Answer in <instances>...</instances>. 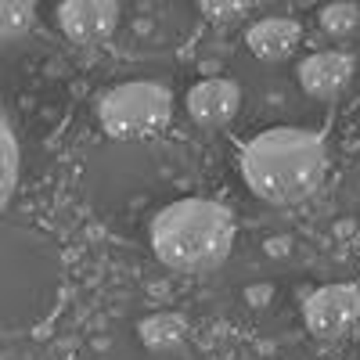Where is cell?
I'll list each match as a JSON object with an SVG mask.
<instances>
[{
  "mask_svg": "<svg viewBox=\"0 0 360 360\" xmlns=\"http://www.w3.org/2000/svg\"><path fill=\"white\" fill-rule=\"evenodd\" d=\"M324 137L299 127L263 130L242 148L245 184L274 205H292L314 195L324 180Z\"/></svg>",
  "mask_w": 360,
  "mask_h": 360,
  "instance_id": "1",
  "label": "cell"
},
{
  "mask_svg": "<svg viewBox=\"0 0 360 360\" xmlns=\"http://www.w3.org/2000/svg\"><path fill=\"white\" fill-rule=\"evenodd\" d=\"M234 242L231 209L209 198H180L159 209L152 220L155 256L184 274H205L227 259Z\"/></svg>",
  "mask_w": 360,
  "mask_h": 360,
  "instance_id": "2",
  "label": "cell"
},
{
  "mask_svg": "<svg viewBox=\"0 0 360 360\" xmlns=\"http://www.w3.org/2000/svg\"><path fill=\"white\" fill-rule=\"evenodd\" d=\"M173 115V98L162 83L152 79H130L112 86L98 101V119L101 130L119 141H137L166 130Z\"/></svg>",
  "mask_w": 360,
  "mask_h": 360,
  "instance_id": "3",
  "label": "cell"
},
{
  "mask_svg": "<svg viewBox=\"0 0 360 360\" xmlns=\"http://www.w3.org/2000/svg\"><path fill=\"white\" fill-rule=\"evenodd\" d=\"M360 317V288L356 285H324L303 303V321L317 339H335Z\"/></svg>",
  "mask_w": 360,
  "mask_h": 360,
  "instance_id": "4",
  "label": "cell"
},
{
  "mask_svg": "<svg viewBox=\"0 0 360 360\" xmlns=\"http://www.w3.org/2000/svg\"><path fill=\"white\" fill-rule=\"evenodd\" d=\"M58 25L72 44L98 47L119 25V0H62L58 4Z\"/></svg>",
  "mask_w": 360,
  "mask_h": 360,
  "instance_id": "5",
  "label": "cell"
},
{
  "mask_svg": "<svg viewBox=\"0 0 360 360\" xmlns=\"http://www.w3.org/2000/svg\"><path fill=\"white\" fill-rule=\"evenodd\" d=\"M242 108V90H238L234 79L213 76V79H202L188 90V112L198 127H227L231 119Z\"/></svg>",
  "mask_w": 360,
  "mask_h": 360,
  "instance_id": "6",
  "label": "cell"
},
{
  "mask_svg": "<svg viewBox=\"0 0 360 360\" xmlns=\"http://www.w3.org/2000/svg\"><path fill=\"white\" fill-rule=\"evenodd\" d=\"M353 79V58L342 51H317L299 65V86L317 101H332Z\"/></svg>",
  "mask_w": 360,
  "mask_h": 360,
  "instance_id": "7",
  "label": "cell"
},
{
  "mask_svg": "<svg viewBox=\"0 0 360 360\" xmlns=\"http://www.w3.org/2000/svg\"><path fill=\"white\" fill-rule=\"evenodd\" d=\"M299 40H303V25L295 18H259L245 33V44L259 62H285L295 54Z\"/></svg>",
  "mask_w": 360,
  "mask_h": 360,
  "instance_id": "8",
  "label": "cell"
},
{
  "mask_svg": "<svg viewBox=\"0 0 360 360\" xmlns=\"http://www.w3.org/2000/svg\"><path fill=\"white\" fill-rule=\"evenodd\" d=\"M137 335H141V342L148 349H169V346H176L180 339L188 335V321L180 314H155V317L141 321Z\"/></svg>",
  "mask_w": 360,
  "mask_h": 360,
  "instance_id": "9",
  "label": "cell"
},
{
  "mask_svg": "<svg viewBox=\"0 0 360 360\" xmlns=\"http://www.w3.org/2000/svg\"><path fill=\"white\" fill-rule=\"evenodd\" d=\"M15 184H18V141H15L8 115L0 112V213L8 209Z\"/></svg>",
  "mask_w": 360,
  "mask_h": 360,
  "instance_id": "10",
  "label": "cell"
},
{
  "mask_svg": "<svg viewBox=\"0 0 360 360\" xmlns=\"http://www.w3.org/2000/svg\"><path fill=\"white\" fill-rule=\"evenodd\" d=\"M37 22V0H0V44L25 37Z\"/></svg>",
  "mask_w": 360,
  "mask_h": 360,
  "instance_id": "11",
  "label": "cell"
},
{
  "mask_svg": "<svg viewBox=\"0 0 360 360\" xmlns=\"http://www.w3.org/2000/svg\"><path fill=\"white\" fill-rule=\"evenodd\" d=\"M356 25H360V11H356V4H349V0H335V4L321 8V29L324 33L349 37Z\"/></svg>",
  "mask_w": 360,
  "mask_h": 360,
  "instance_id": "12",
  "label": "cell"
},
{
  "mask_svg": "<svg viewBox=\"0 0 360 360\" xmlns=\"http://www.w3.org/2000/svg\"><path fill=\"white\" fill-rule=\"evenodd\" d=\"M252 8V0H198V11L209 22H234Z\"/></svg>",
  "mask_w": 360,
  "mask_h": 360,
  "instance_id": "13",
  "label": "cell"
},
{
  "mask_svg": "<svg viewBox=\"0 0 360 360\" xmlns=\"http://www.w3.org/2000/svg\"><path fill=\"white\" fill-rule=\"evenodd\" d=\"M270 299H274V288H270V285H252V288H245V303H249V307H266Z\"/></svg>",
  "mask_w": 360,
  "mask_h": 360,
  "instance_id": "14",
  "label": "cell"
},
{
  "mask_svg": "<svg viewBox=\"0 0 360 360\" xmlns=\"http://www.w3.org/2000/svg\"><path fill=\"white\" fill-rule=\"evenodd\" d=\"M266 252H270V256H288V238H270Z\"/></svg>",
  "mask_w": 360,
  "mask_h": 360,
  "instance_id": "15",
  "label": "cell"
}]
</instances>
